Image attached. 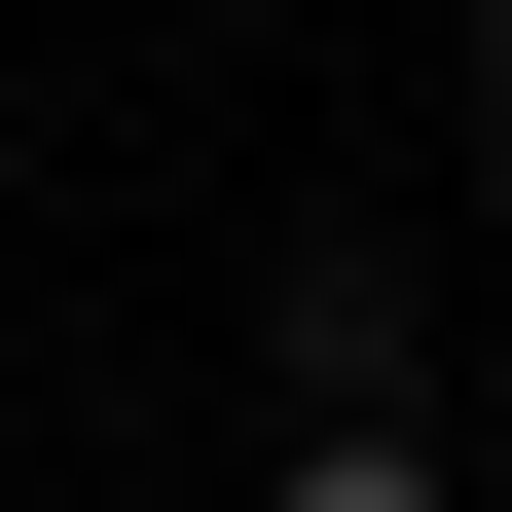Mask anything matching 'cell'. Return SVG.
Masks as SVG:
<instances>
[{
  "mask_svg": "<svg viewBox=\"0 0 512 512\" xmlns=\"http://www.w3.org/2000/svg\"><path fill=\"white\" fill-rule=\"evenodd\" d=\"M256 403H439V293H403V220H293V256H256Z\"/></svg>",
  "mask_w": 512,
  "mask_h": 512,
  "instance_id": "6da1fadb",
  "label": "cell"
},
{
  "mask_svg": "<svg viewBox=\"0 0 512 512\" xmlns=\"http://www.w3.org/2000/svg\"><path fill=\"white\" fill-rule=\"evenodd\" d=\"M256 512H476V476H439V403H293V439H256Z\"/></svg>",
  "mask_w": 512,
  "mask_h": 512,
  "instance_id": "7a4b0ae2",
  "label": "cell"
},
{
  "mask_svg": "<svg viewBox=\"0 0 512 512\" xmlns=\"http://www.w3.org/2000/svg\"><path fill=\"white\" fill-rule=\"evenodd\" d=\"M476 183H512V0H476Z\"/></svg>",
  "mask_w": 512,
  "mask_h": 512,
  "instance_id": "3957f363",
  "label": "cell"
}]
</instances>
